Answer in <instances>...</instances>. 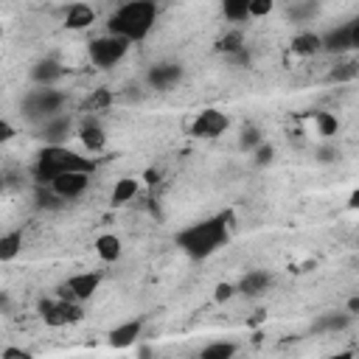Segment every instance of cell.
Wrapping results in <instances>:
<instances>
[{"mask_svg":"<svg viewBox=\"0 0 359 359\" xmlns=\"http://www.w3.org/2000/svg\"><path fill=\"white\" fill-rule=\"evenodd\" d=\"M230 227H233V213L224 210L219 216H210V219H202L185 230L177 233V247L194 258V261H202L208 255H213L222 244H227L230 238Z\"/></svg>","mask_w":359,"mask_h":359,"instance_id":"6da1fadb","label":"cell"},{"mask_svg":"<svg viewBox=\"0 0 359 359\" xmlns=\"http://www.w3.org/2000/svg\"><path fill=\"white\" fill-rule=\"evenodd\" d=\"M67 171L93 174L95 171V163L90 157H81V154L65 149V146H45L36 154V163H34V180H36V185H48L50 188Z\"/></svg>","mask_w":359,"mask_h":359,"instance_id":"7a4b0ae2","label":"cell"},{"mask_svg":"<svg viewBox=\"0 0 359 359\" xmlns=\"http://www.w3.org/2000/svg\"><path fill=\"white\" fill-rule=\"evenodd\" d=\"M154 20H157V6L151 0H132V3L118 6V11L109 17L107 28L112 36H121L126 42H140L149 36Z\"/></svg>","mask_w":359,"mask_h":359,"instance_id":"3957f363","label":"cell"},{"mask_svg":"<svg viewBox=\"0 0 359 359\" xmlns=\"http://www.w3.org/2000/svg\"><path fill=\"white\" fill-rule=\"evenodd\" d=\"M65 107V93H59V90H50V87H39V90H31L25 98H22V104H20V109H22V115L28 118V121H50V118H56L59 115V109Z\"/></svg>","mask_w":359,"mask_h":359,"instance_id":"277c9868","label":"cell"},{"mask_svg":"<svg viewBox=\"0 0 359 359\" xmlns=\"http://www.w3.org/2000/svg\"><path fill=\"white\" fill-rule=\"evenodd\" d=\"M36 311L45 320V325H50V328H59V325H67V323H79L84 317L79 303H73V300H50V297H42L36 303Z\"/></svg>","mask_w":359,"mask_h":359,"instance_id":"5b68a950","label":"cell"},{"mask_svg":"<svg viewBox=\"0 0 359 359\" xmlns=\"http://www.w3.org/2000/svg\"><path fill=\"white\" fill-rule=\"evenodd\" d=\"M126 50H129L126 39L107 34V36H98V39L90 42V62L95 67H112L126 56Z\"/></svg>","mask_w":359,"mask_h":359,"instance_id":"8992f818","label":"cell"},{"mask_svg":"<svg viewBox=\"0 0 359 359\" xmlns=\"http://www.w3.org/2000/svg\"><path fill=\"white\" fill-rule=\"evenodd\" d=\"M101 286V272H79V275H70L62 286H59V294L62 300H90Z\"/></svg>","mask_w":359,"mask_h":359,"instance_id":"52a82bcc","label":"cell"},{"mask_svg":"<svg viewBox=\"0 0 359 359\" xmlns=\"http://www.w3.org/2000/svg\"><path fill=\"white\" fill-rule=\"evenodd\" d=\"M227 115L219 112V109H202L194 123H191V135L194 137H219L224 129H227Z\"/></svg>","mask_w":359,"mask_h":359,"instance_id":"ba28073f","label":"cell"},{"mask_svg":"<svg viewBox=\"0 0 359 359\" xmlns=\"http://www.w3.org/2000/svg\"><path fill=\"white\" fill-rule=\"evenodd\" d=\"M180 79H182V65L180 62H157L146 73V81L154 90H171Z\"/></svg>","mask_w":359,"mask_h":359,"instance_id":"9c48e42d","label":"cell"},{"mask_svg":"<svg viewBox=\"0 0 359 359\" xmlns=\"http://www.w3.org/2000/svg\"><path fill=\"white\" fill-rule=\"evenodd\" d=\"M87 185H90V174L67 171V174H62V177H59L53 185H50V191L67 202V199H79V196L87 191Z\"/></svg>","mask_w":359,"mask_h":359,"instance_id":"30bf717a","label":"cell"},{"mask_svg":"<svg viewBox=\"0 0 359 359\" xmlns=\"http://www.w3.org/2000/svg\"><path fill=\"white\" fill-rule=\"evenodd\" d=\"M143 334V320H126L121 325H115L109 334H107V342L112 348H129L137 342V337Z\"/></svg>","mask_w":359,"mask_h":359,"instance_id":"8fae6325","label":"cell"},{"mask_svg":"<svg viewBox=\"0 0 359 359\" xmlns=\"http://www.w3.org/2000/svg\"><path fill=\"white\" fill-rule=\"evenodd\" d=\"M70 129H73L70 115H56V118H50V121L42 123V135H39V137H42L48 146H62V140H67Z\"/></svg>","mask_w":359,"mask_h":359,"instance_id":"7c38bea8","label":"cell"},{"mask_svg":"<svg viewBox=\"0 0 359 359\" xmlns=\"http://www.w3.org/2000/svg\"><path fill=\"white\" fill-rule=\"evenodd\" d=\"M269 283H272V275H269V272H264V269H250V272L238 280V292L247 294V297H258V294H264V292L269 289Z\"/></svg>","mask_w":359,"mask_h":359,"instance_id":"4fadbf2b","label":"cell"},{"mask_svg":"<svg viewBox=\"0 0 359 359\" xmlns=\"http://www.w3.org/2000/svg\"><path fill=\"white\" fill-rule=\"evenodd\" d=\"M351 314L345 311V314H339V311H325V314H320L314 323H311V331L314 334H337V331H345L348 325H351Z\"/></svg>","mask_w":359,"mask_h":359,"instance_id":"5bb4252c","label":"cell"},{"mask_svg":"<svg viewBox=\"0 0 359 359\" xmlns=\"http://www.w3.org/2000/svg\"><path fill=\"white\" fill-rule=\"evenodd\" d=\"M353 42H351V28L348 25H339V28H331L323 34V50L328 53H345L351 50Z\"/></svg>","mask_w":359,"mask_h":359,"instance_id":"9a60e30c","label":"cell"},{"mask_svg":"<svg viewBox=\"0 0 359 359\" xmlns=\"http://www.w3.org/2000/svg\"><path fill=\"white\" fill-rule=\"evenodd\" d=\"M79 140L84 143V149H90V151H101L104 146H107V135H104V129L98 126V121H84L81 123V129H79Z\"/></svg>","mask_w":359,"mask_h":359,"instance_id":"2e32d148","label":"cell"},{"mask_svg":"<svg viewBox=\"0 0 359 359\" xmlns=\"http://www.w3.org/2000/svg\"><path fill=\"white\" fill-rule=\"evenodd\" d=\"M93 22H95V11H93L90 6H84V3L70 6L67 14H65V25H67L70 31H81V28H87V25H93Z\"/></svg>","mask_w":359,"mask_h":359,"instance_id":"e0dca14e","label":"cell"},{"mask_svg":"<svg viewBox=\"0 0 359 359\" xmlns=\"http://www.w3.org/2000/svg\"><path fill=\"white\" fill-rule=\"evenodd\" d=\"M62 73H65V70H62V65H59L56 59H42V62H36V65H34L31 79H34L36 84H42V87H50Z\"/></svg>","mask_w":359,"mask_h":359,"instance_id":"ac0fdd59","label":"cell"},{"mask_svg":"<svg viewBox=\"0 0 359 359\" xmlns=\"http://www.w3.org/2000/svg\"><path fill=\"white\" fill-rule=\"evenodd\" d=\"M95 252H98V258H101V261H107V264L118 261V258H121V252H123L121 238H118V236H112V233L98 236V238H95Z\"/></svg>","mask_w":359,"mask_h":359,"instance_id":"d6986e66","label":"cell"},{"mask_svg":"<svg viewBox=\"0 0 359 359\" xmlns=\"http://www.w3.org/2000/svg\"><path fill=\"white\" fill-rule=\"evenodd\" d=\"M323 50V36L320 34H311V31H303L292 39V53H300V56H311Z\"/></svg>","mask_w":359,"mask_h":359,"instance_id":"ffe728a7","label":"cell"},{"mask_svg":"<svg viewBox=\"0 0 359 359\" xmlns=\"http://www.w3.org/2000/svg\"><path fill=\"white\" fill-rule=\"evenodd\" d=\"M135 194H137V180H135V177H121V180L115 182V188H112L109 202L118 208V205L132 202V199H135Z\"/></svg>","mask_w":359,"mask_h":359,"instance_id":"44dd1931","label":"cell"},{"mask_svg":"<svg viewBox=\"0 0 359 359\" xmlns=\"http://www.w3.org/2000/svg\"><path fill=\"white\" fill-rule=\"evenodd\" d=\"M20 250H22V233L20 230L0 236V261H14L20 255Z\"/></svg>","mask_w":359,"mask_h":359,"instance_id":"7402d4cb","label":"cell"},{"mask_svg":"<svg viewBox=\"0 0 359 359\" xmlns=\"http://www.w3.org/2000/svg\"><path fill=\"white\" fill-rule=\"evenodd\" d=\"M236 342L230 339H219V342H210L199 351V359H233L236 356Z\"/></svg>","mask_w":359,"mask_h":359,"instance_id":"603a6c76","label":"cell"},{"mask_svg":"<svg viewBox=\"0 0 359 359\" xmlns=\"http://www.w3.org/2000/svg\"><path fill=\"white\" fill-rule=\"evenodd\" d=\"M247 45H244V34L241 31H227L219 42H216V50L219 53H227V56H236V53H241Z\"/></svg>","mask_w":359,"mask_h":359,"instance_id":"cb8c5ba5","label":"cell"},{"mask_svg":"<svg viewBox=\"0 0 359 359\" xmlns=\"http://www.w3.org/2000/svg\"><path fill=\"white\" fill-rule=\"evenodd\" d=\"M222 14L233 22H244L250 17V0H224L222 3Z\"/></svg>","mask_w":359,"mask_h":359,"instance_id":"d4e9b609","label":"cell"},{"mask_svg":"<svg viewBox=\"0 0 359 359\" xmlns=\"http://www.w3.org/2000/svg\"><path fill=\"white\" fill-rule=\"evenodd\" d=\"M109 104H112V93H109L107 87H98V90H93V93L84 98V109H90V112L104 109V107H109Z\"/></svg>","mask_w":359,"mask_h":359,"instance_id":"484cf974","label":"cell"},{"mask_svg":"<svg viewBox=\"0 0 359 359\" xmlns=\"http://www.w3.org/2000/svg\"><path fill=\"white\" fill-rule=\"evenodd\" d=\"M314 121H317V132H320L323 137H331V135H337V129H339V121H337V115H331V112H314Z\"/></svg>","mask_w":359,"mask_h":359,"instance_id":"4316f807","label":"cell"},{"mask_svg":"<svg viewBox=\"0 0 359 359\" xmlns=\"http://www.w3.org/2000/svg\"><path fill=\"white\" fill-rule=\"evenodd\" d=\"M258 146H261V129L258 126H244L241 129V137H238V149L255 151Z\"/></svg>","mask_w":359,"mask_h":359,"instance_id":"83f0119b","label":"cell"},{"mask_svg":"<svg viewBox=\"0 0 359 359\" xmlns=\"http://www.w3.org/2000/svg\"><path fill=\"white\" fill-rule=\"evenodd\" d=\"M62 196H56L53 191H42V188H36V205L39 208H48V210H56V208H62Z\"/></svg>","mask_w":359,"mask_h":359,"instance_id":"f1b7e54d","label":"cell"},{"mask_svg":"<svg viewBox=\"0 0 359 359\" xmlns=\"http://www.w3.org/2000/svg\"><path fill=\"white\" fill-rule=\"evenodd\" d=\"M311 14H317V3H294V6H289V17L297 22V20H306V17H311Z\"/></svg>","mask_w":359,"mask_h":359,"instance_id":"f546056e","label":"cell"},{"mask_svg":"<svg viewBox=\"0 0 359 359\" xmlns=\"http://www.w3.org/2000/svg\"><path fill=\"white\" fill-rule=\"evenodd\" d=\"M359 73V65H342V67H334L331 73H328V81H348V79H353Z\"/></svg>","mask_w":359,"mask_h":359,"instance_id":"4dcf8cb0","label":"cell"},{"mask_svg":"<svg viewBox=\"0 0 359 359\" xmlns=\"http://www.w3.org/2000/svg\"><path fill=\"white\" fill-rule=\"evenodd\" d=\"M252 154H255V165H258V168H264V165H269V163L275 160V149H272L269 143H261Z\"/></svg>","mask_w":359,"mask_h":359,"instance_id":"1f68e13d","label":"cell"},{"mask_svg":"<svg viewBox=\"0 0 359 359\" xmlns=\"http://www.w3.org/2000/svg\"><path fill=\"white\" fill-rule=\"evenodd\" d=\"M236 292H238V286H233V283H219V286L213 289V300H216V303H227Z\"/></svg>","mask_w":359,"mask_h":359,"instance_id":"d6a6232c","label":"cell"},{"mask_svg":"<svg viewBox=\"0 0 359 359\" xmlns=\"http://www.w3.org/2000/svg\"><path fill=\"white\" fill-rule=\"evenodd\" d=\"M272 11V0H250V17H264Z\"/></svg>","mask_w":359,"mask_h":359,"instance_id":"836d02e7","label":"cell"},{"mask_svg":"<svg viewBox=\"0 0 359 359\" xmlns=\"http://www.w3.org/2000/svg\"><path fill=\"white\" fill-rule=\"evenodd\" d=\"M317 160L320 163H334V160H339V149L337 146H320L317 149Z\"/></svg>","mask_w":359,"mask_h":359,"instance_id":"e575fe53","label":"cell"},{"mask_svg":"<svg viewBox=\"0 0 359 359\" xmlns=\"http://www.w3.org/2000/svg\"><path fill=\"white\" fill-rule=\"evenodd\" d=\"M0 359H34V356H31V351H22V348H14V345H6Z\"/></svg>","mask_w":359,"mask_h":359,"instance_id":"d590c367","label":"cell"},{"mask_svg":"<svg viewBox=\"0 0 359 359\" xmlns=\"http://www.w3.org/2000/svg\"><path fill=\"white\" fill-rule=\"evenodd\" d=\"M14 135H17V132H14V126H11V123H8L6 118H3V121H0V143H6V140H11Z\"/></svg>","mask_w":359,"mask_h":359,"instance_id":"8d00e7d4","label":"cell"},{"mask_svg":"<svg viewBox=\"0 0 359 359\" xmlns=\"http://www.w3.org/2000/svg\"><path fill=\"white\" fill-rule=\"evenodd\" d=\"M348 28H351V42H353V48H359V17H353V20L348 22Z\"/></svg>","mask_w":359,"mask_h":359,"instance_id":"74e56055","label":"cell"},{"mask_svg":"<svg viewBox=\"0 0 359 359\" xmlns=\"http://www.w3.org/2000/svg\"><path fill=\"white\" fill-rule=\"evenodd\" d=\"M230 59H233V62H236V65H250V50H247V48H244V50H241V53H236V56H230Z\"/></svg>","mask_w":359,"mask_h":359,"instance_id":"f35d334b","label":"cell"},{"mask_svg":"<svg viewBox=\"0 0 359 359\" xmlns=\"http://www.w3.org/2000/svg\"><path fill=\"white\" fill-rule=\"evenodd\" d=\"M345 311H348L351 317H353V314H359V294H353V297L348 300V309H345Z\"/></svg>","mask_w":359,"mask_h":359,"instance_id":"ab89813d","label":"cell"},{"mask_svg":"<svg viewBox=\"0 0 359 359\" xmlns=\"http://www.w3.org/2000/svg\"><path fill=\"white\" fill-rule=\"evenodd\" d=\"M348 208H351V210H359V188L348 196Z\"/></svg>","mask_w":359,"mask_h":359,"instance_id":"60d3db41","label":"cell"},{"mask_svg":"<svg viewBox=\"0 0 359 359\" xmlns=\"http://www.w3.org/2000/svg\"><path fill=\"white\" fill-rule=\"evenodd\" d=\"M325 359H353V351H339V353H331Z\"/></svg>","mask_w":359,"mask_h":359,"instance_id":"b9f144b4","label":"cell"},{"mask_svg":"<svg viewBox=\"0 0 359 359\" xmlns=\"http://www.w3.org/2000/svg\"><path fill=\"white\" fill-rule=\"evenodd\" d=\"M137 356H140V359H151V348H149V345H140Z\"/></svg>","mask_w":359,"mask_h":359,"instance_id":"7bdbcfd3","label":"cell"},{"mask_svg":"<svg viewBox=\"0 0 359 359\" xmlns=\"http://www.w3.org/2000/svg\"><path fill=\"white\" fill-rule=\"evenodd\" d=\"M157 180H160V174H154V171H146V182H149V185H154Z\"/></svg>","mask_w":359,"mask_h":359,"instance_id":"ee69618b","label":"cell"},{"mask_svg":"<svg viewBox=\"0 0 359 359\" xmlns=\"http://www.w3.org/2000/svg\"><path fill=\"white\" fill-rule=\"evenodd\" d=\"M194 359H199V356H194Z\"/></svg>","mask_w":359,"mask_h":359,"instance_id":"f6af8a7d","label":"cell"}]
</instances>
